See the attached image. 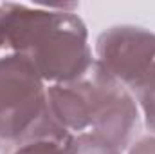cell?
<instances>
[{"label":"cell","instance_id":"7a4b0ae2","mask_svg":"<svg viewBox=\"0 0 155 154\" xmlns=\"http://www.w3.org/2000/svg\"><path fill=\"white\" fill-rule=\"evenodd\" d=\"M81 82L87 94L88 129L107 138L117 149H128L141 125L137 102L128 87L117 82L96 60L81 76Z\"/></svg>","mask_w":155,"mask_h":154},{"label":"cell","instance_id":"3957f363","mask_svg":"<svg viewBox=\"0 0 155 154\" xmlns=\"http://www.w3.org/2000/svg\"><path fill=\"white\" fill-rule=\"evenodd\" d=\"M96 62L132 89L155 65V33L139 26H112L96 38Z\"/></svg>","mask_w":155,"mask_h":154},{"label":"cell","instance_id":"5b68a950","mask_svg":"<svg viewBox=\"0 0 155 154\" xmlns=\"http://www.w3.org/2000/svg\"><path fill=\"white\" fill-rule=\"evenodd\" d=\"M132 91L135 93V100L143 111L146 127L155 134V65L132 85Z\"/></svg>","mask_w":155,"mask_h":154},{"label":"cell","instance_id":"8992f818","mask_svg":"<svg viewBox=\"0 0 155 154\" xmlns=\"http://www.w3.org/2000/svg\"><path fill=\"white\" fill-rule=\"evenodd\" d=\"M65 145L56 140H33L18 145L13 154H67Z\"/></svg>","mask_w":155,"mask_h":154},{"label":"cell","instance_id":"6da1fadb","mask_svg":"<svg viewBox=\"0 0 155 154\" xmlns=\"http://www.w3.org/2000/svg\"><path fill=\"white\" fill-rule=\"evenodd\" d=\"M71 136L49 113L47 89L33 62L18 53L0 56V142L15 147L33 140L67 143Z\"/></svg>","mask_w":155,"mask_h":154},{"label":"cell","instance_id":"52a82bcc","mask_svg":"<svg viewBox=\"0 0 155 154\" xmlns=\"http://www.w3.org/2000/svg\"><path fill=\"white\" fill-rule=\"evenodd\" d=\"M128 154H155V136H143L135 140L128 147Z\"/></svg>","mask_w":155,"mask_h":154},{"label":"cell","instance_id":"277c9868","mask_svg":"<svg viewBox=\"0 0 155 154\" xmlns=\"http://www.w3.org/2000/svg\"><path fill=\"white\" fill-rule=\"evenodd\" d=\"M67 154H123L114 143H110L107 138L99 136L97 132L85 131L79 134H72L65 145Z\"/></svg>","mask_w":155,"mask_h":154}]
</instances>
